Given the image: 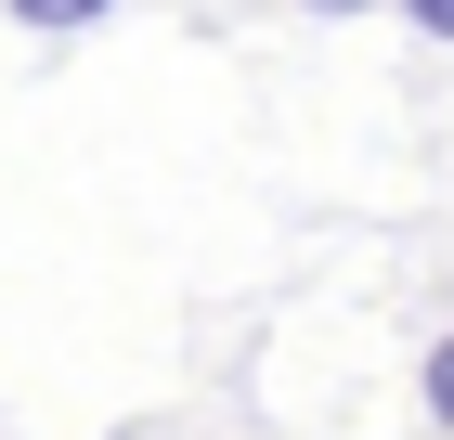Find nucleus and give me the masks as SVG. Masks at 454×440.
<instances>
[{
	"label": "nucleus",
	"mask_w": 454,
	"mask_h": 440,
	"mask_svg": "<svg viewBox=\"0 0 454 440\" xmlns=\"http://www.w3.org/2000/svg\"><path fill=\"white\" fill-rule=\"evenodd\" d=\"M416 402H428V428L454 440V324H442V337L416 350Z\"/></svg>",
	"instance_id": "nucleus-1"
},
{
	"label": "nucleus",
	"mask_w": 454,
	"mask_h": 440,
	"mask_svg": "<svg viewBox=\"0 0 454 440\" xmlns=\"http://www.w3.org/2000/svg\"><path fill=\"white\" fill-rule=\"evenodd\" d=\"M0 13H13V27H39V39H66V27H105L117 0H0Z\"/></svg>",
	"instance_id": "nucleus-2"
},
{
	"label": "nucleus",
	"mask_w": 454,
	"mask_h": 440,
	"mask_svg": "<svg viewBox=\"0 0 454 440\" xmlns=\"http://www.w3.org/2000/svg\"><path fill=\"white\" fill-rule=\"evenodd\" d=\"M389 13H403L416 39H454V0H389Z\"/></svg>",
	"instance_id": "nucleus-3"
},
{
	"label": "nucleus",
	"mask_w": 454,
	"mask_h": 440,
	"mask_svg": "<svg viewBox=\"0 0 454 440\" xmlns=\"http://www.w3.org/2000/svg\"><path fill=\"white\" fill-rule=\"evenodd\" d=\"M286 13H312V27H350V13H377V0H286Z\"/></svg>",
	"instance_id": "nucleus-4"
}]
</instances>
